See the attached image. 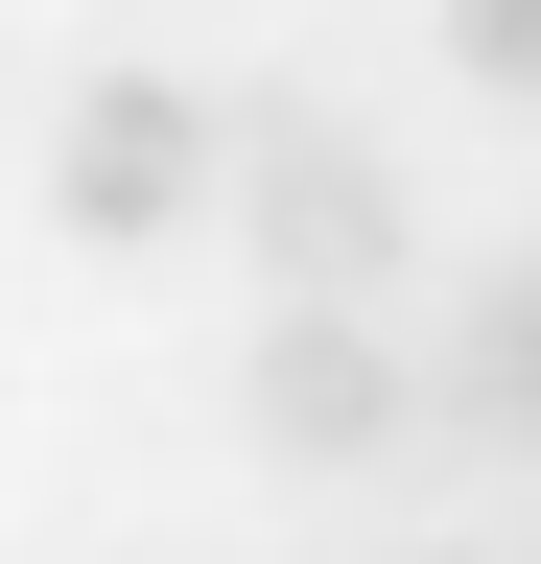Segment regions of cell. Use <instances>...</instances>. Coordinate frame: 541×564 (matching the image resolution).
<instances>
[{
  "label": "cell",
  "instance_id": "6da1fadb",
  "mask_svg": "<svg viewBox=\"0 0 541 564\" xmlns=\"http://www.w3.org/2000/svg\"><path fill=\"white\" fill-rule=\"evenodd\" d=\"M213 188H236L259 282H329V306H400V282H424V188L329 95H213Z\"/></svg>",
  "mask_w": 541,
  "mask_h": 564
},
{
  "label": "cell",
  "instance_id": "7a4b0ae2",
  "mask_svg": "<svg viewBox=\"0 0 541 564\" xmlns=\"http://www.w3.org/2000/svg\"><path fill=\"white\" fill-rule=\"evenodd\" d=\"M236 423L283 470H400L424 447V329L400 306H329V282H283V306L236 329Z\"/></svg>",
  "mask_w": 541,
  "mask_h": 564
},
{
  "label": "cell",
  "instance_id": "3957f363",
  "mask_svg": "<svg viewBox=\"0 0 541 564\" xmlns=\"http://www.w3.org/2000/svg\"><path fill=\"white\" fill-rule=\"evenodd\" d=\"M213 212V95L188 70H95L72 118H47V236H95V259H142Z\"/></svg>",
  "mask_w": 541,
  "mask_h": 564
},
{
  "label": "cell",
  "instance_id": "277c9868",
  "mask_svg": "<svg viewBox=\"0 0 541 564\" xmlns=\"http://www.w3.org/2000/svg\"><path fill=\"white\" fill-rule=\"evenodd\" d=\"M424 447L541 470V236H518V259H470L447 306H424Z\"/></svg>",
  "mask_w": 541,
  "mask_h": 564
},
{
  "label": "cell",
  "instance_id": "5b68a950",
  "mask_svg": "<svg viewBox=\"0 0 541 564\" xmlns=\"http://www.w3.org/2000/svg\"><path fill=\"white\" fill-rule=\"evenodd\" d=\"M447 47H470V70H495V95H518V118H541V0H447Z\"/></svg>",
  "mask_w": 541,
  "mask_h": 564
}]
</instances>
